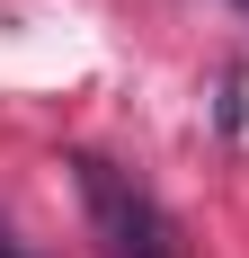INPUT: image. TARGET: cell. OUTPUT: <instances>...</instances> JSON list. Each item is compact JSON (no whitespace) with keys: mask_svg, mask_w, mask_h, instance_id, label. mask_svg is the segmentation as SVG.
I'll return each instance as SVG.
<instances>
[{"mask_svg":"<svg viewBox=\"0 0 249 258\" xmlns=\"http://www.w3.org/2000/svg\"><path fill=\"white\" fill-rule=\"evenodd\" d=\"M240 9H249V0H240Z\"/></svg>","mask_w":249,"mask_h":258,"instance_id":"3957f363","label":"cell"},{"mask_svg":"<svg viewBox=\"0 0 249 258\" xmlns=\"http://www.w3.org/2000/svg\"><path fill=\"white\" fill-rule=\"evenodd\" d=\"M72 187H80L89 232H98V258H187L169 205H160L134 169H116V160H98V152H72Z\"/></svg>","mask_w":249,"mask_h":258,"instance_id":"6da1fadb","label":"cell"},{"mask_svg":"<svg viewBox=\"0 0 249 258\" xmlns=\"http://www.w3.org/2000/svg\"><path fill=\"white\" fill-rule=\"evenodd\" d=\"M0 258H27V249H18V240H9V232H0Z\"/></svg>","mask_w":249,"mask_h":258,"instance_id":"7a4b0ae2","label":"cell"}]
</instances>
